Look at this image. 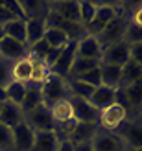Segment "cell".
Returning <instances> with one entry per match:
<instances>
[{"instance_id":"38","label":"cell","mask_w":142,"mask_h":151,"mask_svg":"<svg viewBox=\"0 0 142 151\" xmlns=\"http://www.w3.org/2000/svg\"><path fill=\"white\" fill-rule=\"evenodd\" d=\"M4 7H6V9L9 11L11 15H13V17L26 20L24 11H22V7H20V2H19V0H4Z\"/></svg>"},{"instance_id":"47","label":"cell","mask_w":142,"mask_h":151,"mask_svg":"<svg viewBox=\"0 0 142 151\" xmlns=\"http://www.w3.org/2000/svg\"><path fill=\"white\" fill-rule=\"evenodd\" d=\"M2 37H4V33H2V29H0V41H2Z\"/></svg>"},{"instance_id":"5","label":"cell","mask_w":142,"mask_h":151,"mask_svg":"<svg viewBox=\"0 0 142 151\" xmlns=\"http://www.w3.org/2000/svg\"><path fill=\"white\" fill-rule=\"evenodd\" d=\"M24 122L33 131H56V122L52 118V112L44 103L37 105L33 111L24 114Z\"/></svg>"},{"instance_id":"45","label":"cell","mask_w":142,"mask_h":151,"mask_svg":"<svg viewBox=\"0 0 142 151\" xmlns=\"http://www.w3.org/2000/svg\"><path fill=\"white\" fill-rule=\"evenodd\" d=\"M135 120H138V122H140V124H142V112H140V114H138V116H137V118H135Z\"/></svg>"},{"instance_id":"23","label":"cell","mask_w":142,"mask_h":151,"mask_svg":"<svg viewBox=\"0 0 142 151\" xmlns=\"http://www.w3.org/2000/svg\"><path fill=\"white\" fill-rule=\"evenodd\" d=\"M100 74H102V85L116 88L120 87V78H122V66L115 65H100Z\"/></svg>"},{"instance_id":"8","label":"cell","mask_w":142,"mask_h":151,"mask_svg":"<svg viewBox=\"0 0 142 151\" xmlns=\"http://www.w3.org/2000/svg\"><path fill=\"white\" fill-rule=\"evenodd\" d=\"M116 134L122 138L128 149H138L142 147V124L138 120H128L120 129L116 131Z\"/></svg>"},{"instance_id":"11","label":"cell","mask_w":142,"mask_h":151,"mask_svg":"<svg viewBox=\"0 0 142 151\" xmlns=\"http://www.w3.org/2000/svg\"><path fill=\"white\" fill-rule=\"evenodd\" d=\"M48 9L57 13L59 17L65 19V20L79 22V0H57V2H48Z\"/></svg>"},{"instance_id":"3","label":"cell","mask_w":142,"mask_h":151,"mask_svg":"<svg viewBox=\"0 0 142 151\" xmlns=\"http://www.w3.org/2000/svg\"><path fill=\"white\" fill-rule=\"evenodd\" d=\"M128 120H129L128 109H125L124 105H120L118 101H115L113 105H109L107 109L100 111L98 127L102 131H107V133H116Z\"/></svg>"},{"instance_id":"26","label":"cell","mask_w":142,"mask_h":151,"mask_svg":"<svg viewBox=\"0 0 142 151\" xmlns=\"http://www.w3.org/2000/svg\"><path fill=\"white\" fill-rule=\"evenodd\" d=\"M43 103V98H41V87H35V85H26V94H24V100L20 103V109L24 114H28L30 111H33L37 105Z\"/></svg>"},{"instance_id":"28","label":"cell","mask_w":142,"mask_h":151,"mask_svg":"<svg viewBox=\"0 0 142 151\" xmlns=\"http://www.w3.org/2000/svg\"><path fill=\"white\" fill-rule=\"evenodd\" d=\"M100 65H102V63L96 61V59L76 57V59H74V63H72V68H70L68 78H78V76L85 74V72H89V70H92V68H96V66H100Z\"/></svg>"},{"instance_id":"33","label":"cell","mask_w":142,"mask_h":151,"mask_svg":"<svg viewBox=\"0 0 142 151\" xmlns=\"http://www.w3.org/2000/svg\"><path fill=\"white\" fill-rule=\"evenodd\" d=\"M74 79L83 81V83H87V85H91V87H94V88H98V87H102V74H100V66H96V68L89 70V72H85V74H81V76H78V78H74Z\"/></svg>"},{"instance_id":"2","label":"cell","mask_w":142,"mask_h":151,"mask_svg":"<svg viewBox=\"0 0 142 151\" xmlns=\"http://www.w3.org/2000/svg\"><path fill=\"white\" fill-rule=\"evenodd\" d=\"M41 98L43 103L50 109L52 105H56L61 100H68L70 92H68V85H66L65 78H59L56 74H50L48 79L41 85Z\"/></svg>"},{"instance_id":"43","label":"cell","mask_w":142,"mask_h":151,"mask_svg":"<svg viewBox=\"0 0 142 151\" xmlns=\"http://www.w3.org/2000/svg\"><path fill=\"white\" fill-rule=\"evenodd\" d=\"M74 151H92V146H91V142H87V144H76L74 146Z\"/></svg>"},{"instance_id":"29","label":"cell","mask_w":142,"mask_h":151,"mask_svg":"<svg viewBox=\"0 0 142 151\" xmlns=\"http://www.w3.org/2000/svg\"><path fill=\"white\" fill-rule=\"evenodd\" d=\"M43 39L48 42L50 48H65L66 44H68V37L57 28H46Z\"/></svg>"},{"instance_id":"40","label":"cell","mask_w":142,"mask_h":151,"mask_svg":"<svg viewBox=\"0 0 142 151\" xmlns=\"http://www.w3.org/2000/svg\"><path fill=\"white\" fill-rule=\"evenodd\" d=\"M61 52H63V48H50V50H48V54L44 55V63H46V66H48L50 70H52V66L56 65V61L59 59Z\"/></svg>"},{"instance_id":"17","label":"cell","mask_w":142,"mask_h":151,"mask_svg":"<svg viewBox=\"0 0 142 151\" xmlns=\"http://www.w3.org/2000/svg\"><path fill=\"white\" fill-rule=\"evenodd\" d=\"M59 142L56 131H35L32 151H57Z\"/></svg>"},{"instance_id":"7","label":"cell","mask_w":142,"mask_h":151,"mask_svg":"<svg viewBox=\"0 0 142 151\" xmlns=\"http://www.w3.org/2000/svg\"><path fill=\"white\" fill-rule=\"evenodd\" d=\"M92 151H128L125 144L116 133H107L98 129V133L94 134V138L91 140Z\"/></svg>"},{"instance_id":"18","label":"cell","mask_w":142,"mask_h":151,"mask_svg":"<svg viewBox=\"0 0 142 151\" xmlns=\"http://www.w3.org/2000/svg\"><path fill=\"white\" fill-rule=\"evenodd\" d=\"M98 129L100 127L96 124H79L78 122V125L74 127V131L70 133V137L66 140L74 146L76 144H87V142H91L94 138V134L98 133Z\"/></svg>"},{"instance_id":"34","label":"cell","mask_w":142,"mask_h":151,"mask_svg":"<svg viewBox=\"0 0 142 151\" xmlns=\"http://www.w3.org/2000/svg\"><path fill=\"white\" fill-rule=\"evenodd\" d=\"M0 151H15L13 149V131L0 124Z\"/></svg>"},{"instance_id":"14","label":"cell","mask_w":142,"mask_h":151,"mask_svg":"<svg viewBox=\"0 0 142 151\" xmlns=\"http://www.w3.org/2000/svg\"><path fill=\"white\" fill-rule=\"evenodd\" d=\"M102 52H103V48L100 46L98 39L92 37V35H87L81 41H78L76 57H85V59H96V61H100V59H102Z\"/></svg>"},{"instance_id":"35","label":"cell","mask_w":142,"mask_h":151,"mask_svg":"<svg viewBox=\"0 0 142 151\" xmlns=\"http://www.w3.org/2000/svg\"><path fill=\"white\" fill-rule=\"evenodd\" d=\"M124 41L128 42V44H137V42H142V28L133 26V24H129V22H128V28H125Z\"/></svg>"},{"instance_id":"22","label":"cell","mask_w":142,"mask_h":151,"mask_svg":"<svg viewBox=\"0 0 142 151\" xmlns=\"http://www.w3.org/2000/svg\"><path fill=\"white\" fill-rule=\"evenodd\" d=\"M30 55V54H28ZM32 57V76H30V81L28 85H35V87H41L44 81L48 79V76L52 74L50 68L46 66V63H44V59H39V57Z\"/></svg>"},{"instance_id":"46","label":"cell","mask_w":142,"mask_h":151,"mask_svg":"<svg viewBox=\"0 0 142 151\" xmlns=\"http://www.w3.org/2000/svg\"><path fill=\"white\" fill-rule=\"evenodd\" d=\"M128 151H142V147H138V149H128Z\"/></svg>"},{"instance_id":"36","label":"cell","mask_w":142,"mask_h":151,"mask_svg":"<svg viewBox=\"0 0 142 151\" xmlns=\"http://www.w3.org/2000/svg\"><path fill=\"white\" fill-rule=\"evenodd\" d=\"M11 61H6V59L0 57V87H7L11 83Z\"/></svg>"},{"instance_id":"44","label":"cell","mask_w":142,"mask_h":151,"mask_svg":"<svg viewBox=\"0 0 142 151\" xmlns=\"http://www.w3.org/2000/svg\"><path fill=\"white\" fill-rule=\"evenodd\" d=\"M7 101V94H6V88L4 87H0V105L6 103Z\"/></svg>"},{"instance_id":"12","label":"cell","mask_w":142,"mask_h":151,"mask_svg":"<svg viewBox=\"0 0 142 151\" xmlns=\"http://www.w3.org/2000/svg\"><path fill=\"white\" fill-rule=\"evenodd\" d=\"M11 131H13V149L15 151H32L33 137H35V131L32 127L26 122H22L17 127H13Z\"/></svg>"},{"instance_id":"48","label":"cell","mask_w":142,"mask_h":151,"mask_svg":"<svg viewBox=\"0 0 142 151\" xmlns=\"http://www.w3.org/2000/svg\"><path fill=\"white\" fill-rule=\"evenodd\" d=\"M0 107H2V105H0Z\"/></svg>"},{"instance_id":"16","label":"cell","mask_w":142,"mask_h":151,"mask_svg":"<svg viewBox=\"0 0 142 151\" xmlns=\"http://www.w3.org/2000/svg\"><path fill=\"white\" fill-rule=\"evenodd\" d=\"M89 101H91V105L96 107L98 111L107 109L109 105H113L116 101V88H111V87H103L102 85L98 88H94V92L91 94Z\"/></svg>"},{"instance_id":"20","label":"cell","mask_w":142,"mask_h":151,"mask_svg":"<svg viewBox=\"0 0 142 151\" xmlns=\"http://www.w3.org/2000/svg\"><path fill=\"white\" fill-rule=\"evenodd\" d=\"M20 7L24 11V17L28 19H41L44 20L48 15V2H41V0H19Z\"/></svg>"},{"instance_id":"39","label":"cell","mask_w":142,"mask_h":151,"mask_svg":"<svg viewBox=\"0 0 142 151\" xmlns=\"http://www.w3.org/2000/svg\"><path fill=\"white\" fill-rule=\"evenodd\" d=\"M129 59L142 68V42L129 44Z\"/></svg>"},{"instance_id":"10","label":"cell","mask_w":142,"mask_h":151,"mask_svg":"<svg viewBox=\"0 0 142 151\" xmlns=\"http://www.w3.org/2000/svg\"><path fill=\"white\" fill-rule=\"evenodd\" d=\"M76 50H78V42L76 41H68V44L63 48L61 55H59V59L56 61V65L52 66V74L59 76V78H68L70 74V68H72V63L74 59H76Z\"/></svg>"},{"instance_id":"25","label":"cell","mask_w":142,"mask_h":151,"mask_svg":"<svg viewBox=\"0 0 142 151\" xmlns=\"http://www.w3.org/2000/svg\"><path fill=\"white\" fill-rule=\"evenodd\" d=\"M50 112H52V118H54L56 125L57 124H65V122H68V120L74 118V111H72L70 100L57 101L56 105H52V107H50Z\"/></svg>"},{"instance_id":"9","label":"cell","mask_w":142,"mask_h":151,"mask_svg":"<svg viewBox=\"0 0 142 151\" xmlns=\"http://www.w3.org/2000/svg\"><path fill=\"white\" fill-rule=\"evenodd\" d=\"M100 61L103 65H115V66H124L129 61V44L125 41H120L116 44L103 48L102 52V59Z\"/></svg>"},{"instance_id":"32","label":"cell","mask_w":142,"mask_h":151,"mask_svg":"<svg viewBox=\"0 0 142 151\" xmlns=\"http://www.w3.org/2000/svg\"><path fill=\"white\" fill-rule=\"evenodd\" d=\"M125 4V2H124ZM137 7H131L129 4H125L124 6V13H125V17H128V22L133 26H138L142 28V2L135 4Z\"/></svg>"},{"instance_id":"41","label":"cell","mask_w":142,"mask_h":151,"mask_svg":"<svg viewBox=\"0 0 142 151\" xmlns=\"http://www.w3.org/2000/svg\"><path fill=\"white\" fill-rule=\"evenodd\" d=\"M15 19H17V17H13V15L4 7V2H0V29H2L7 22H11V20H15Z\"/></svg>"},{"instance_id":"42","label":"cell","mask_w":142,"mask_h":151,"mask_svg":"<svg viewBox=\"0 0 142 151\" xmlns=\"http://www.w3.org/2000/svg\"><path fill=\"white\" fill-rule=\"evenodd\" d=\"M57 151H74V146L70 144L68 140H61V142H59V147H57Z\"/></svg>"},{"instance_id":"27","label":"cell","mask_w":142,"mask_h":151,"mask_svg":"<svg viewBox=\"0 0 142 151\" xmlns=\"http://www.w3.org/2000/svg\"><path fill=\"white\" fill-rule=\"evenodd\" d=\"M138 78H142V68L129 59V61L122 66V78H120V87L118 88H122L125 85H131V83L137 81Z\"/></svg>"},{"instance_id":"19","label":"cell","mask_w":142,"mask_h":151,"mask_svg":"<svg viewBox=\"0 0 142 151\" xmlns=\"http://www.w3.org/2000/svg\"><path fill=\"white\" fill-rule=\"evenodd\" d=\"M30 76H32V57L26 55L15 61L11 65V81L15 83H22V85H28Z\"/></svg>"},{"instance_id":"1","label":"cell","mask_w":142,"mask_h":151,"mask_svg":"<svg viewBox=\"0 0 142 151\" xmlns=\"http://www.w3.org/2000/svg\"><path fill=\"white\" fill-rule=\"evenodd\" d=\"M122 11H124V2H96V15L91 20V24L85 26L87 35L98 37L102 29Z\"/></svg>"},{"instance_id":"30","label":"cell","mask_w":142,"mask_h":151,"mask_svg":"<svg viewBox=\"0 0 142 151\" xmlns=\"http://www.w3.org/2000/svg\"><path fill=\"white\" fill-rule=\"evenodd\" d=\"M6 94H7V101L15 103V105H19V107H20L22 100H24V94H26V85L11 81L9 85L6 87Z\"/></svg>"},{"instance_id":"31","label":"cell","mask_w":142,"mask_h":151,"mask_svg":"<svg viewBox=\"0 0 142 151\" xmlns=\"http://www.w3.org/2000/svg\"><path fill=\"white\" fill-rule=\"evenodd\" d=\"M96 15V2L92 0H79V22L83 26L91 24V20Z\"/></svg>"},{"instance_id":"4","label":"cell","mask_w":142,"mask_h":151,"mask_svg":"<svg viewBox=\"0 0 142 151\" xmlns=\"http://www.w3.org/2000/svg\"><path fill=\"white\" fill-rule=\"evenodd\" d=\"M125 28H128V17H125V13L122 11L118 17H115L105 28L102 29V33L98 37H96L98 42H100V46L107 48V46H111V44H116V42L124 41Z\"/></svg>"},{"instance_id":"24","label":"cell","mask_w":142,"mask_h":151,"mask_svg":"<svg viewBox=\"0 0 142 151\" xmlns=\"http://www.w3.org/2000/svg\"><path fill=\"white\" fill-rule=\"evenodd\" d=\"M2 33H4V37H9L13 41H19L22 44H26V20L15 19L11 22H7L2 28Z\"/></svg>"},{"instance_id":"6","label":"cell","mask_w":142,"mask_h":151,"mask_svg":"<svg viewBox=\"0 0 142 151\" xmlns=\"http://www.w3.org/2000/svg\"><path fill=\"white\" fill-rule=\"evenodd\" d=\"M72 103V111H74V120L79 124H96L98 125L100 120V111L92 107L89 100L83 98H68Z\"/></svg>"},{"instance_id":"21","label":"cell","mask_w":142,"mask_h":151,"mask_svg":"<svg viewBox=\"0 0 142 151\" xmlns=\"http://www.w3.org/2000/svg\"><path fill=\"white\" fill-rule=\"evenodd\" d=\"M44 32H46V22L41 19H28L26 20V46H33L35 42H39Z\"/></svg>"},{"instance_id":"15","label":"cell","mask_w":142,"mask_h":151,"mask_svg":"<svg viewBox=\"0 0 142 151\" xmlns=\"http://www.w3.org/2000/svg\"><path fill=\"white\" fill-rule=\"evenodd\" d=\"M22 122H24V112H22L19 105L9 103V101L2 103V107H0V124L13 129Z\"/></svg>"},{"instance_id":"13","label":"cell","mask_w":142,"mask_h":151,"mask_svg":"<svg viewBox=\"0 0 142 151\" xmlns=\"http://www.w3.org/2000/svg\"><path fill=\"white\" fill-rule=\"evenodd\" d=\"M28 55V46L26 44H22L19 41H13L9 37H2V41H0V57L6 59V61H19V59L26 57Z\"/></svg>"},{"instance_id":"37","label":"cell","mask_w":142,"mask_h":151,"mask_svg":"<svg viewBox=\"0 0 142 151\" xmlns=\"http://www.w3.org/2000/svg\"><path fill=\"white\" fill-rule=\"evenodd\" d=\"M48 50H50V46H48V42L44 41V39H41L39 42H35L33 46H30V48H28V54H30V55H33V57H39V59H44V55L48 54Z\"/></svg>"}]
</instances>
